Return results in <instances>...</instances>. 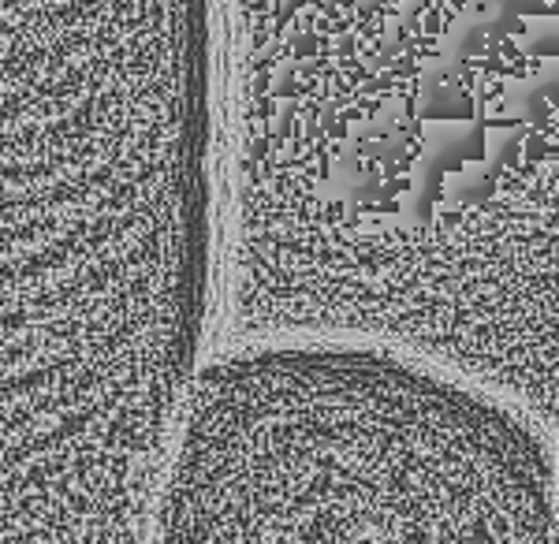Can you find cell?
Here are the masks:
<instances>
[{
    "mask_svg": "<svg viewBox=\"0 0 559 544\" xmlns=\"http://www.w3.org/2000/svg\"><path fill=\"white\" fill-rule=\"evenodd\" d=\"M548 437L347 343L205 355L146 544H556Z\"/></svg>",
    "mask_w": 559,
    "mask_h": 544,
    "instance_id": "6da1fadb",
    "label": "cell"
}]
</instances>
